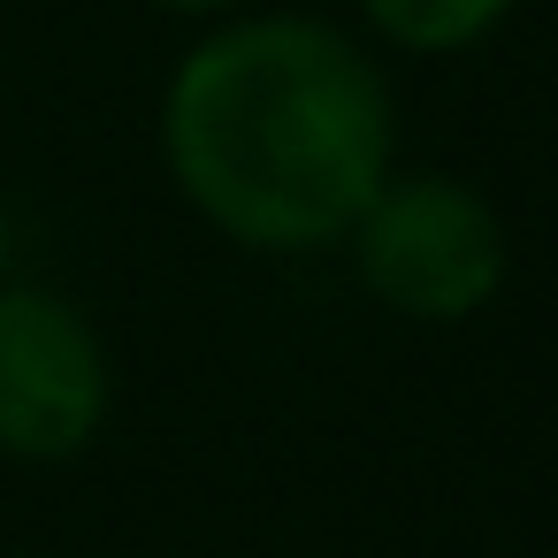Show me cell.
<instances>
[{
    "instance_id": "6da1fadb",
    "label": "cell",
    "mask_w": 558,
    "mask_h": 558,
    "mask_svg": "<svg viewBox=\"0 0 558 558\" xmlns=\"http://www.w3.org/2000/svg\"><path fill=\"white\" fill-rule=\"evenodd\" d=\"M161 161L184 207L245 253L344 245L398 161V100L360 39L238 9L169 70Z\"/></svg>"
},
{
    "instance_id": "7a4b0ae2",
    "label": "cell",
    "mask_w": 558,
    "mask_h": 558,
    "mask_svg": "<svg viewBox=\"0 0 558 558\" xmlns=\"http://www.w3.org/2000/svg\"><path fill=\"white\" fill-rule=\"evenodd\" d=\"M360 291L421 329H451L474 322L482 306H497L505 276H512V238L505 215L489 207L482 184L444 177V169H413V177H383V192L360 207V222L344 230Z\"/></svg>"
},
{
    "instance_id": "3957f363",
    "label": "cell",
    "mask_w": 558,
    "mask_h": 558,
    "mask_svg": "<svg viewBox=\"0 0 558 558\" xmlns=\"http://www.w3.org/2000/svg\"><path fill=\"white\" fill-rule=\"evenodd\" d=\"M116 367L93 314L47 283L0 276V459L70 466L100 444Z\"/></svg>"
},
{
    "instance_id": "277c9868",
    "label": "cell",
    "mask_w": 558,
    "mask_h": 558,
    "mask_svg": "<svg viewBox=\"0 0 558 558\" xmlns=\"http://www.w3.org/2000/svg\"><path fill=\"white\" fill-rule=\"evenodd\" d=\"M520 0H360V16L398 54H466L482 47Z\"/></svg>"
},
{
    "instance_id": "5b68a950",
    "label": "cell",
    "mask_w": 558,
    "mask_h": 558,
    "mask_svg": "<svg viewBox=\"0 0 558 558\" xmlns=\"http://www.w3.org/2000/svg\"><path fill=\"white\" fill-rule=\"evenodd\" d=\"M146 9H169V16H199V24H222V16L253 9V0H146Z\"/></svg>"
},
{
    "instance_id": "8992f818",
    "label": "cell",
    "mask_w": 558,
    "mask_h": 558,
    "mask_svg": "<svg viewBox=\"0 0 558 558\" xmlns=\"http://www.w3.org/2000/svg\"><path fill=\"white\" fill-rule=\"evenodd\" d=\"M9 253H16V222H9V199H0V276H9Z\"/></svg>"
}]
</instances>
